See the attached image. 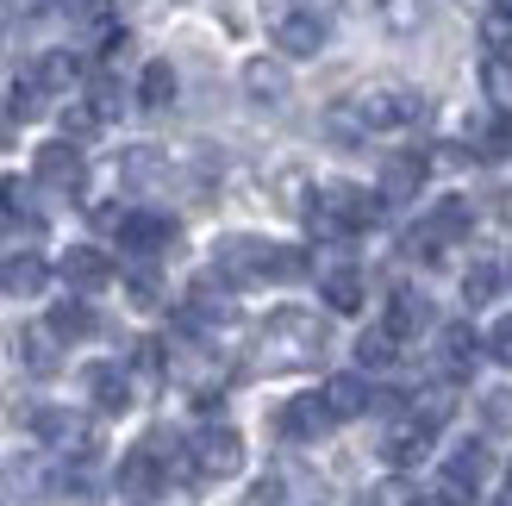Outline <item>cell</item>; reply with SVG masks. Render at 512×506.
<instances>
[{
    "label": "cell",
    "instance_id": "e575fe53",
    "mask_svg": "<svg viewBox=\"0 0 512 506\" xmlns=\"http://www.w3.org/2000/svg\"><path fill=\"white\" fill-rule=\"evenodd\" d=\"M481 82H488V94H494V107H500V113H512V63L488 57V69H481Z\"/></svg>",
    "mask_w": 512,
    "mask_h": 506
},
{
    "label": "cell",
    "instance_id": "7402d4cb",
    "mask_svg": "<svg viewBox=\"0 0 512 506\" xmlns=\"http://www.w3.org/2000/svg\"><path fill=\"white\" fill-rule=\"evenodd\" d=\"M32 82L44 94H63V88L82 82V57H69V50H44V57L32 63Z\"/></svg>",
    "mask_w": 512,
    "mask_h": 506
},
{
    "label": "cell",
    "instance_id": "2e32d148",
    "mask_svg": "<svg viewBox=\"0 0 512 506\" xmlns=\"http://www.w3.org/2000/svg\"><path fill=\"white\" fill-rule=\"evenodd\" d=\"M119 244L132 250V257H157V250L175 244V219H163V213H125L119 219Z\"/></svg>",
    "mask_w": 512,
    "mask_h": 506
},
{
    "label": "cell",
    "instance_id": "30bf717a",
    "mask_svg": "<svg viewBox=\"0 0 512 506\" xmlns=\"http://www.w3.org/2000/svg\"><path fill=\"white\" fill-rule=\"evenodd\" d=\"M325 38H331V25L313 7H294V13L275 19V50H281V57H319Z\"/></svg>",
    "mask_w": 512,
    "mask_h": 506
},
{
    "label": "cell",
    "instance_id": "f546056e",
    "mask_svg": "<svg viewBox=\"0 0 512 506\" xmlns=\"http://www.w3.org/2000/svg\"><path fill=\"white\" fill-rule=\"evenodd\" d=\"M444 475H450V482H463V488H481V475H488V444H463L444 463Z\"/></svg>",
    "mask_w": 512,
    "mask_h": 506
},
{
    "label": "cell",
    "instance_id": "4316f807",
    "mask_svg": "<svg viewBox=\"0 0 512 506\" xmlns=\"http://www.w3.org/2000/svg\"><path fill=\"white\" fill-rule=\"evenodd\" d=\"M319 288H325L331 313H363V275H356V269H331Z\"/></svg>",
    "mask_w": 512,
    "mask_h": 506
},
{
    "label": "cell",
    "instance_id": "5bb4252c",
    "mask_svg": "<svg viewBox=\"0 0 512 506\" xmlns=\"http://www.w3.org/2000/svg\"><path fill=\"white\" fill-rule=\"evenodd\" d=\"M57 275H63L75 294H94V288L113 282V263H107V250H94V244H69L63 263H57Z\"/></svg>",
    "mask_w": 512,
    "mask_h": 506
},
{
    "label": "cell",
    "instance_id": "7a4b0ae2",
    "mask_svg": "<svg viewBox=\"0 0 512 506\" xmlns=\"http://www.w3.org/2000/svg\"><path fill=\"white\" fill-rule=\"evenodd\" d=\"M325 357V319L306 307H281L256 332V363L263 369H306Z\"/></svg>",
    "mask_w": 512,
    "mask_h": 506
},
{
    "label": "cell",
    "instance_id": "8fae6325",
    "mask_svg": "<svg viewBox=\"0 0 512 506\" xmlns=\"http://www.w3.org/2000/svg\"><path fill=\"white\" fill-rule=\"evenodd\" d=\"M275 432L288 438V444H313L331 432V413H325V400L319 394H294V400H281V413H275Z\"/></svg>",
    "mask_w": 512,
    "mask_h": 506
},
{
    "label": "cell",
    "instance_id": "c3c4849f",
    "mask_svg": "<svg viewBox=\"0 0 512 506\" xmlns=\"http://www.w3.org/2000/svg\"><path fill=\"white\" fill-rule=\"evenodd\" d=\"M363 506H381V500H363Z\"/></svg>",
    "mask_w": 512,
    "mask_h": 506
},
{
    "label": "cell",
    "instance_id": "f35d334b",
    "mask_svg": "<svg viewBox=\"0 0 512 506\" xmlns=\"http://www.w3.org/2000/svg\"><path fill=\"white\" fill-rule=\"evenodd\" d=\"M63 132H69V138H88V132H100V113H94L88 100H82V107H69V113H63Z\"/></svg>",
    "mask_w": 512,
    "mask_h": 506
},
{
    "label": "cell",
    "instance_id": "e0dca14e",
    "mask_svg": "<svg viewBox=\"0 0 512 506\" xmlns=\"http://www.w3.org/2000/svg\"><path fill=\"white\" fill-rule=\"evenodd\" d=\"M381 325H388L394 338H425V332H431V300H425L419 288L400 282V288L388 294V319H381Z\"/></svg>",
    "mask_w": 512,
    "mask_h": 506
},
{
    "label": "cell",
    "instance_id": "3957f363",
    "mask_svg": "<svg viewBox=\"0 0 512 506\" xmlns=\"http://www.w3.org/2000/svg\"><path fill=\"white\" fill-rule=\"evenodd\" d=\"M182 475H194V463H188V438H175V432H150V438H138L132 450H125V463H119V488H125V494H138V500H150V494L175 488Z\"/></svg>",
    "mask_w": 512,
    "mask_h": 506
},
{
    "label": "cell",
    "instance_id": "d4e9b609",
    "mask_svg": "<svg viewBox=\"0 0 512 506\" xmlns=\"http://www.w3.org/2000/svg\"><path fill=\"white\" fill-rule=\"evenodd\" d=\"M169 100H175V69L169 63H144V75H138V107L144 113H169Z\"/></svg>",
    "mask_w": 512,
    "mask_h": 506
},
{
    "label": "cell",
    "instance_id": "6da1fadb",
    "mask_svg": "<svg viewBox=\"0 0 512 506\" xmlns=\"http://www.w3.org/2000/svg\"><path fill=\"white\" fill-rule=\"evenodd\" d=\"M213 269H219V282H232V288L288 282V275H306V250H281V244H269V238L232 232V238H219Z\"/></svg>",
    "mask_w": 512,
    "mask_h": 506
},
{
    "label": "cell",
    "instance_id": "7dc6e473",
    "mask_svg": "<svg viewBox=\"0 0 512 506\" xmlns=\"http://www.w3.org/2000/svg\"><path fill=\"white\" fill-rule=\"evenodd\" d=\"M500 7H506V13H512V0H500Z\"/></svg>",
    "mask_w": 512,
    "mask_h": 506
},
{
    "label": "cell",
    "instance_id": "f1b7e54d",
    "mask_svg": "<svg viewBox=\"0 0 512 506\" xmlns=\"http://www.w3.org/2000/svg\"><path fill=\"white\" fill-rule=\"evenodd\" d=\"M394 357H400V338L388 332V325H375V332L356 338V363H363V369H388Z\"/></svg>",
    "mask_w": 512,
    "mask_h": 506
},
{
    "label": "cell",
    "instance_id": "d6986e66",
    "mask_svg": "<svg viewBox=\"0 0 512 506\" xmlns=\"http://www.w3.org/2000/svg\"><path fill=\"white\" fill-rule=\"evenodd\" d=\"M13 357L32 369V375H57V363H63V338L50 332V325H19Z\"/></svg>",
    "mask_w": 512,
    "mask_h": 506
},
{
    "label": "cell",
    "instance_id": "52a82bcc",
    "mask_svg": "<svg viewBox=\"0 0 512 506\" xmlns=\"http://www.w3.org/2000/svg\"><path fill=\"white\" fill-rule=\"evenodd\" d=\"M481 350H488V338H481L475 325H438V332H431V357H438L444 382H469L481 369Z\"/></svg>",
    "mask_w": 512,
    "mask_h": 506
},
{
    "label": "cell",
    "instance_id": "7c38bea8",
    "mask_svg": "<svg viewBox=\"0 0 512 506\" xmlns=\"http://www.w3.org/2000/svg\"><path fill=\"white\" fill-rule=\"evenodd\" d=\"M32 425H38V438H44L50 450H63V457H88V450H94V425H88L82 413L44 407V413H32Z\"/></svg>",
    "mask_w": 512,
    "mask_h": 506
},
{
    "label": "cell",
    "instance_id": "484cf974",
    "mask_svg": "<svg viewBox=\"0 0 512 506\" xmlns=\"http://www.w3.org/2000/svg\"><path fill=\"white\" fill-rule=\"evenodd\" d=\"M256 506H319V494L306 488V475H269L256 488Z\"/></svg>",
    "mask_w": 512,
    "mask_h": 506
},
{
    "label": "cell",
    "instance_id": "ab89813d",
    "mask_svg": "<svg viewBox=\"0 0 512 506\" xmlns=\"http://www.w3.org/2000/svg\"><path fill=\"white\" fill-rule=\"evenodd\" d=\"M481 419H488L494 432H512V394H488L481 400Z\"/></svg>",
    "mask_w": 512,
    "mask_h": 506
},
{
    "label": "cell",
    "instance_id": "74e56055",
    "mask_svg": "<svg viewBox=\"0 0 512 506\" xmlns=\"http://www.w3.org/2000/svg\"><path fill=\"white\" fill-rule=\"evenodd\" d=\"M481 150H488V157H512V113H500V119L488 125V138H481Z\"/></svg>",
    "mask_w": 512,
    "mask_h": 506
},
{
    "label": "cell",
    "instance_id": "cb8c5ba5",
    "mask_svg": "<svg viewBox=\"0 0 512 506\" xmlns=\"http://www.w3.org/2000/svg\"><path fill=\"white\" fill-rule=\"evenodd\" d=\"M244 94L263 100V107H281V100H288V75H281V63H244Z\"/></svg>",
    "mask_w": 512,
    "mask_h": 506
},
{
    "label": "cell",
    "instance_id": "7bdbcfd3",
    "mask_svg": "<svg viewBox=\"0 0 512 506\" xmlns=\"http://www.w3.org/2000/svg\"><path fill=\"white\" fill-rule=\"evenodd\" d=\"M381 7H388L394 25H413V7H406V0H381Z\"/></svg>",
    "mask_w": 512,
    "mask_h": 506
},
{
    "label": "cell",
    "instance_id": "60d3db41",
    "mask_svg": "<svg viewBox=\"0 0 512 506\" xmlns=\"http://www.w3.org/2000/svg\"><path fill=\"white\" fill-rule=\"evenodd\" d=\"M488 357H494V363H506V369H512V313H506V319H500V325H494V332H488Z\"/></svg>",
    "mask_w": 512,
    "mask_h": 506
},
{
    "label": "cell",
    "instance_id": "8d00e7d4",
    "mask_svg": "<svg viewBox=\"0 0 512 506\" xmlns=\"http://www.w3.org/2000/svg\"><path fill=\"white\" fill-rule=\"evenodd\" d=\"M88 107L100 113V125H107V119L119 113V82H107V75H100V82L88 88Z\"/></svg>",
    "mask_w": 512,
    "mask_h": 506
},
{
    "label": "cell",
    "instance_id": "d590c367",
    "mask_svg": "<svg viewBox=\"0 0 512 506\" xmlns=\"http://www.w3.org/2000/svg\"><path fill=\"white\" fill-rule=\"evenodd\" d=\"M7 107H13V119H32V113L44 107V88L32 82V69H25L19 82H13V100H7Z\"/></svg>",
    "mask_w": 512,
    "mask_h": 506
},
{
    "label": "cell",
    "instance_id": "836d02e7",
    "mask_svg": "<svg viewBox=\"0 0 512 506\" xmlns=\"http://www.w3.org/2000/svg\"><path fill=\"white\" fill-rule=\"evenodd\" d=\"M119 175H125V182H138V188H150L163 175V157H157V150H132V157H119Z\"/></svg>",
    "mask_w": 512,
    "mask_h": 506
},
{
    "label": "cell",
    "instance_id": "b9f144b4",
    "mask_svg": "<svg viewBox=\"0 0 512 506\" xmlns=\"http://www.w3.org/2000/svg\"><path fill=\"white\" fill-rule=\"evenodd\" d=\"M132 300H138V307H157V300H163V288H157V275H150V269L132 275Z\"/></svg>",
    "mask_w": 512,
    "mask_h": 506
},
{
    "label": "cell",
    "instance_id": "1f68e13d",
    "mask_svg": "<svg viewBox=\"0 0 512 506\" xmlns=\"http://www.w3.org/2000/svg\"><path fill=\"white\" fill-rule=\"evenodd\" d=\"M450 413H456V394H450V388H431V394H419V400H413V419L425 425V432L450 425Z\"/></svg>",
    "mask_w": 512,
    "mask_h": 506
},
{
    "label": "cell",
    "instance_id": "4fadbf2b",
    "mask_svg": "<svg viewBox=\"0 0 512 506\" xmlns=\"http://www.w3.org/2000/svg\"><path fill=\"white\" fill-rule=\"evenodd\" d=\"M82 394L94 400V413H125V407H132V375H125L119 363H88L82 369Z\"/></svg>",
    "mask_w": 512,
    "mask_h": 506
},
{
    "label": "cell",
    "instance_id": "277c9868",
    "mask_svg": "<svg viewBox=\"0 0 512 506\" xmlns=\"http://www.w3.org/2000/svg\"><path fill=\"white\" fill-rule=\"evenodd\" d=\"M425 113V100L400 82H381V88H363L356 100L338 107V138H363V132H400Z\"/></svg>",
    "mask_w": 512,
    "mask_h": 506
},
{
    "label": "cell",
    "instance_id": "bcb514c9",
    "mask_svg": "<svg viewBox=\"0 0 512 506\" xmlns=\"http://www.w3.org/2000/svg\"><path fill=\"white\" fill-rule=\"evenodd\" d=\"M494 506H512V494H500V500H494Z\"/></svg>",
    "mask_w": 512,
    "mask_h": 506
},
{
    "label": "cell",
    "instance_id": "ee69618b",
    "mask_svg": "<svg viewBox=\"0 0 512 506\" xmlns=\"http://www.w3.org/2000/svg\"><path fill=\"white\" fill-rule=\"evenodd\" d=\"M13 138V113H0V144H7Z\"/></svg>",
    "mask_w": 512,
    "mask_h": 506
},
{
    "label": "cell",
    "instance_id": "603a6c76",
    "mask_svg": "<svg viewBox=\"0 0 512 506\" xmlns=\"http://www.w3.org/2000/svg\"><path fill=\"white\" fill-rule=\"evenodd\" d=\"M50 332H57L63 344H82V338H94L100 332V319H94V307H88V300H63V307H50Z\"/></svg>",
    "mask_w": 512,
    "mask_h": 506
},
{
    "label": "cell",
    "instance_id": "4dcf8cb0",
    "mask_svg": "<svg viewBox=\"0 0 512 506\" xmlns=\"http://www.w3.org/2000/svg\"><path fill=\"white\" fill-rule=\"evenodd\" d=\"M481 44H488V57L512 63V13L494 7V13H481Z\"/></svg>",
    "mask_w": 512,
    "mask_h": 506
},
{
    "label": "cell",
    "instance_id": "44dd1931",
    "mask_svg": "<svg viewBox=\"0 0 512 506\" xmlns=\"http://www.w3.org/2000/svg\"><path fill=\"white\" fill-rule=\"evenodd\" d=\"M0 288H7L13 300H32V294L50 288V263L38 257V250H19V257L0 263Z\"/></svg>",
    "mask_w": 512,
    "mask_h": 506
},
{
    "label": "cell",
    "instance_id": "d6a6232c",
    "mask_svg": "<svg viewBox=\"0 0 512 506\" xmlns=\"http://www.w3.org/2000/svg\"><path fill=\"white\" fill-rule=\"evenodd\" d=\"M19 219H32V225H38V213L25 207V188L13 182V175H0V232H7V225H19Z\"/></svg>",
    "mask_w": 512,
    "mask_h": 506
},
{
    "label": "cell",
    "instance_id": "5b68a950",
    "mask_svg": "<svg viewBox=\"0 0 512 506\" xmlns=\"http://www.w3.org/2000/svg\"><path fill=\"white\" fill-rule=\"evenodd\" d=\"M375 213H381V194L356 188V182H325L306 200V225H313L319 238H350V232H363V225H375Z\"/></svg>",
    "mask_w": 512,
    "mask_h": 506
},
{
    "label": "cell",
    "instance_id": "9c48e42d",
    "mask_svg": "<svg viewBox=\"0 0 512 506\" xmlns=\"http://www.w3.org/2000/svg\"><path fill=\"white\" fill-rule=\"evenodd\" d=\"M463 232H469V200L450 194V200H438V207H431L425 225H413V257H438V250L456 244Z\"/></svg>",
    "mask_w": 512,
    "mask_h": 506
},
{
    "label": "cell",
    "instance_id": "ffe728a7",
    "mask_svg": "<svg viewBox=\"0 0 512 506\" xmlns=\"http://www.w3.org/2000/svg\"><path fill=\"white\" fill-rule=\"evenodd\" d=\"M425 450H431V432H425L419 419H400V425L381 432V463H388V469H413Z\"/></svg>",
    "mask_w": 512,
    "mask_h": 506
},
{
    "label": "cell",
    "instance_id": "ac0fdd59",
    "mask_svg": "<svg viewBox=\"0 0 512 506\" xmlns=\"http://www.w3.org/2000/svg\"><path fill=\"white\" fill-rule=\"evenodd\" d=\"M425 157H419V150H400V157H388V163H381V207H388V200H394V207H400V200H413L419 188H425Z\"/></svg>",
    "mask_w": 512,
    "mask_h": 506
},
{
    "label": "cell",
    "instance_id": "f6af8a7d",
    "mask_svg": "<svg viewBox=\"0 0 512 506\" xmlns=\"http://www.w3.org/2000/svg\"><path fill=\"white\" fill-rule=\"evenodd\" d=\"M506 494H512V463H506Z\"/></svg>",
    "mask_w": 512,
    "mask_h": 506
},
{
    "label": "cell",
    "instance_id": "83f0119b",
    "mask_svg": "<svg viewBox=\"0 0 512 506\" xmlns=\"http://www.w3.org/2000/svg\"><path fill=\"white\" fill-rule=\"evenodd\" d=\"M500 288H506L500 263H475V269L463 275V300H469V307H494V300H500Z\"/></svg>",
    "mask_w": 512,
    "mask_h": 506
},
{
    "label": "cell",
    "instance_id": "9a60e30c",
    "mask_svg": "<svg viewBox=\"0 0 512 506\" xmlns=\"http://www.w3.org/2000/svg\"><path fill=\"white\" fill-rule=\"evenodd\" d=\"M319 400H325L331 425H350V419H363L375 407V388L363 382V375H331V382L319 388Z\"/></svg>",
    "mask_w": 512,
    "mask_h": 506
},
{
    "label": "cell",
    "instance_id": "ba28073f",
    "mask_svg": "<svg viewBox=\"0 0 512 506\" xmlns=\"http://www.w3.org/2000/svg\"><path fill=\"white\" fill-rule=\"evenodd\" d=\"M32 175H38L44 188H57V194H82V182H88V163H82V150H75L69 138H50V144H38Z\"/></svg>",
    "mask_w": 512,
    "mask_h": 506
},
{
    "label": "cell",
    "instance_id": "8992f818",
    "mask_svg": "<svg viewBox=\"0 0 512 506\" xmlns=\"http://www.w3.org/2000/svg\"><path fill=\"white\" fill-rule=\"evenodd\" d=\"M188 463H194L200 482H232L244 469V438L232 425H194L188 432Z\"/></svg>",
    "mask_w": 512,
    "mask_h": 506
}]
</instances>
